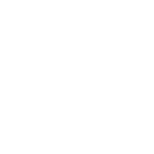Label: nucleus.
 I'll use <instances>...</instances> for the list:
<instances>
[]
</instances>
